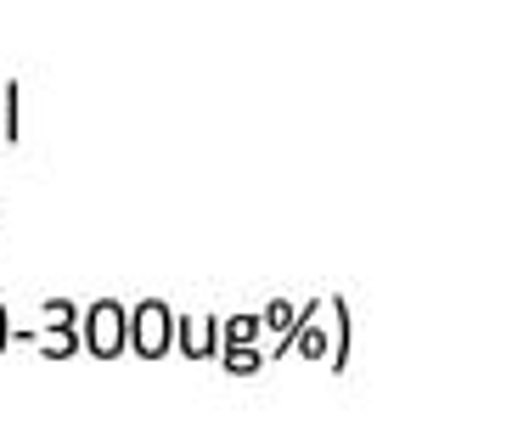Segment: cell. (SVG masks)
Instances as JSON below:
<instances>
[{"instance_id": "6da1fadb", "label": "cell", "mask_w": 512, "mask_h": 444, "mask_svg": "<svg viewBox=\"0 0 512 444\" xmlns=\"http://www.w3.org/2000/svg\"><path fill=\"white\" fill-rule=\"evenodd\" d=\"M79 338H85L91 360H119L130 349V310L119 298H96L91 310L79 315Z\"/></svg>"}, {"instance_id": "7a4b0ae2", "label": "cell", "mask_w": 512, "mask_h": 444, "mask_svg": "<svg viewBox=\"0 0 512 444\" xmlns=\"http://www.w3.org/2000/svg\"><path fill=\"white\" fill-rule=\"evenodd\" d=\"M175 349V310L164 298H141L130 310V355L141 360H164Z\"/></svg>"}, {"instance_id": "3957f363", "label": "cell", "mask_w": 512, "mask_h": 444, "mask_svg": "<svg viewBox=\"0 0 512 444\" xmlns=\"http://www.w3.org/2000/svg\"><path fill=\"white\" fill-rule=\"evenodd\" d=\"M321 310H327V298H310V304H304L299 326H293V332H287V338L276 343V360H282V355H304V360H327V355H332V343H327V332H321Z\"/></svg>"}, {"instance_id": "277c9868", "label": "cell", "mask_w": 512, "mask_h": 444, "mask_svg": "<svg viewBox=\"0 0 512 444\" xmlns=\"http://www.w3.org/2000/svg\"><path fill=\"white\" fill-rule=\"evenodd\" d=\"M175 349L186 360H220V315H175Z\"/></svg>"}, {"instance_id": "5b68a950", "label": "cell", "mask_w": 512, "mask_h": 444, "mask_svg": "<svg viewBox=\"0 0 512 444\" xmlns=\"http://www.w3.org/2000/svg\"><path fill=\"white\" fill-rule=\"evenodd\" d=\"M327 310H332V355H327V366H332V377H344L349 371V298L332 293Z\"/></svg>"}, {"instance_id": "8992f818", "label": "cell", "mask_w": 512, "mask_h": 444, "mask_svg": "<svg viewBox=\"0 0 512 444\" xmlns=\"http://www.w3.org/2000/svg\"><path fill=\"white\" fill-rule=\"evenodd\" d=\"M220 366H226L231 377H254V371L265 366V355H259V343H226V349H220Z\"/></svg>"}, {"instance_id": "52a82bcc", "label": "cell", "mask_w": 512, "mask_h": 444, "mask_svg": "<svg viewBox=\"0 0 512 444\" xmlns=\"http://www.w3.org/2000/svg\"><path fill=\"white\" fill-rule=\"evenodd\" d=\"M299 304H287V298H271V304H265V310H259V321H265V332H271V338H287V332H293V326H299Z\"/></svg>"}, {"instance_id": "ba28073f", "label": "cell", "mask_w": 512, "mask_h": 444, "mask_svg": "<svg viewBox=\"0 0 512 444\" xmlns=\"http://www.w3.org/2000/svg\"><path fill=\"white\" fill-rule=\"evenodd\" d=\"M0 141H6V147L23 141V124H17V85H12V79H0Z\"/></svg>"}, {"instance_id": "9c48e42d", "label": "cell", "mask_w": 512, "mask_h": 444, "mask_svg": "<svg viewBox=\"0 0 512 444\" xmlns=\"http://www.w3.org/2000/svg\"><path fill=\"white\" fill-rule=\"evenodd\" d=\"M259 332H265L259 315H231V321H220V349L226 343H259Z\"/></svg>"}, {"instance_id": "30bf717a", "label": "cell", "mask_w": 512, "mask_h": 444, "mask_svg": "<svg viewBox=\"0 0 512 444\" xmlns=\"http://www.w3.org/2000/svg\"><path fill=\"white\" fill-rule=\"evenodd\" d=\"M40 315H46V326H79V315H85V310H79L74 298H46V310H40Z\"/></svg>"}, {"instance_id": "8fae6325", "label": "cell", "mask_w": 512, "mask_h": 444, "mask_svg": "<svg viewBox=\"0 0 512 444\" xmlns=\"http://www.w3.org/2000/svg\"><path fill=\"white\" fill-rule=\"evenodd\" d=\"M12 332H17V326L6 321V304H0V355H6V343H12Z\"/></svg>"}, {"instance_id": "7c38bea8", "label": "cell", "mask_w": 512, "mask_h": 444, "mask_svg": "<svg viewBox=\"0 0 512 444\" xmlns=\"http://www.w3.org/2000/svg\"><path fill=\"white\" fill-rule=\"evenodd\" d=\"M0 237H6V231H0Z\"/></svg>"}]
</instances>
